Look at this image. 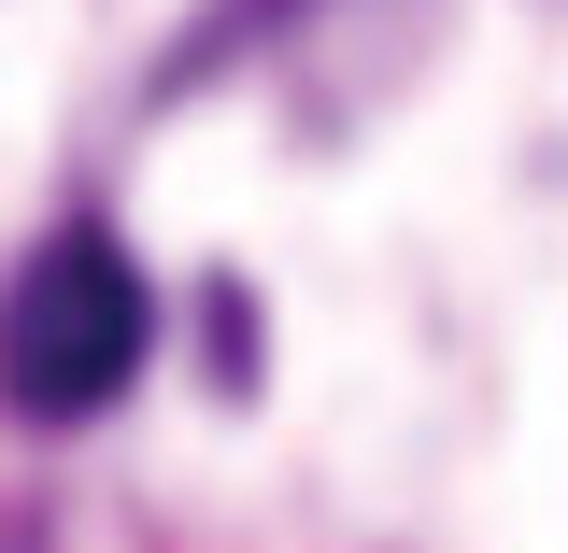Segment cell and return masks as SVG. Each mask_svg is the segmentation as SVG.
<instances>
[{
    "label": "cell",
    "instance_id": "6da1fadb",
    "mask_svg": "<svg viewBox=\"0 0 568 553\" xmlns=\"http://www.w3.org/2000/svg\"><path fill=\"white\" fill-rule=\"evenodd\" d=\"M142 341H156V298H142L129 242L58 227V242L14 270V298H0V398L29 426H85V412L129 398Z\"/></svg>",
    "mask_w": 568,
    "mask_h": 553
}]
</instances>
